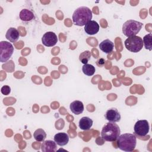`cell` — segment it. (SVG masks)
<instances>
[{"instance_id":"6da1fadb","label":"cell","mask_w":152,"mask_h":152,"mask_svg":"<svg viewBox=\"0 0 152 152\" xmlns=\"http://www.w3.org/2000/svg\"><path fill=\"white\" fill-rule=\"evenodd\" d=\"M92 18V11L87 7L77 8L72 14V21L75 26H85Z\"/></svg>"},{"instance_id":"7a4b0ae2","label":"cell","mask_w":152,"mask_h":152,"mask_svg":"<svg viewBox=\"0 0 152 152\" xmlns=\"http://www.w3.org/2000/svg\"><path fill=\"white\" fill-rule=\"evenodd\" d=\"M121 134L119 126L115 122H109L102 128V138L106 141L113 142L116 141Z\"/></svg>"},{"instance_id":"3957f363","label":"cell","mask_w":152,"mask_h":152,"mask_svg":"<svg viewBox=\"0 0 152 152\" xmlns=\"http://www.w3.org/2000/svg\"><path fill=\"white\" fill-rule=\"evenodd\" d=\"M118 147L124 151H133L137 145V138L135 135L125 133L120 135L117 139Z\"/></svg>"},{"instance_id":"277c9868","label":"cell","mask_w":152,"mask_h":152,"mask_svg":"<svg viewBox=\"0 0 152 152\" xmlns=\"http://www.w3.org/2000/svg\"><path fill=\"white\" fill-rule=\"evenodd\" d=\"M142 26V23L140 21L134 20H127L122 26V33L128 37L136 36L141 30Z\"/></svg>"},{"instance_id":"5b68a950","label":"cell","mask_w":152,"mask_h":152,"mask_svg":"<svg viewBox=\"0 0 152 152\" xmlns=\"http://www.w3.org/2000/svg\"><path fill=\"white\" fill-rule=\"evenodd\" d=\"M126 49L134 53L140 52L143 47L142 39L138 36L128 37L124 42Z\"/></svg>"},{"instance_id":"8992f818","label":"cell","mask_w":152,"mask_h":152,"mask_svg":"<svg viewBox=\"0 0 152 152\" xmlns=\"http://www.w3.org/2000/svg\"><path fill=\"white\" fill-rule=\"evenodd\" d=\"M14 52L12 45L7 41L0 42V61L5 62L11 57Z\"/></svg>"},{"instance_id":"52a82bcc","label":"cell","mask_w":152,"mask_h":152,"mask_svg":"<svg viewBox=\"0 0 152 152\" xmlns=\"http://www.w3.org/2000/svg\"><path fill=\"white\" fill-rule=\"evenodd\" d=\"M150 126L147 120H138L134 125V131L136 135L145 137L149 132Z\"/></svg>"},{"instance_id":"ba28073f","label":"cell","mask_w":152,"mask_h":152,"mask_svg":"<svg viewBox=\"0 0 152 152\" xmlns=\"http://www.w3.org/2000/svg\"><path fill=\"white\" fill-rule=\"evenodd\" d=\"M42 42L43 45L45 46L52 47L58 42V37L55 33L52 31H48L43 35Z\"/></svg>"},{"instance_id":"9c48e42d","label":"cell","mask_w":152,"mask_h":152,"mask_svg":"<svg viewBox=\"0 0 152 152\" xmlns=\"http://www.w3.org/2000/svg\"><path fill=\"white\" fill-rule=\"evenodd\" d=\"M104 118L109 122H117L120 121L121 116L120 113L116 108H110L106 111L104 114Z\"/></svg>"},{"instance_id":"30bf717a","label":"cell","mask_w":152,"mask_h":152,"mask_svg":"<svg viewBox=\"0 0 152 152\" xmlns=\"http://www.w3.org/2000/svg\"><path fill=\"white\" fill-rule=\"evenodd\" d=\"M99 28V25L96 21L90 20L84 26V31L88 35H93L98 33Z\"/></svg>"},{"instance_id":"8fae6325","label":"cell","mask_w":152,"mask_h":152,"mask_svg":"<svg viewBox=\"0 0 152 152\" xmlns=\"http://www.w3.org/2000/svg\"><path fill=\"white\" fill-rule=\"evenodd\" d=\"M53 139L57 145L64 146L66 145L69 141V135L65 132H59L55 135Z\"/></svg>"},{"instance_id":"7c38bea8","label":"cell","mask_w":152,"mask_h":152,"mask_svg":"<svg viewBox=\"0 0 152 152\" xmlns=\"http://www.w3.org/2000/svg\"><path fill=\"white\" fill-rule=\"evenodd\" d=\"M41 149L43 152H55L57 150L56 143L55 141H43L41 145Z\"/></svg>"},{"instance_id":"4fadbf2b","label":"cell","mask_w":152,"mask_h":152,"mask_svg":"<svg viewBox=\"0 0 152 152\" xmlns=\"http://www.w3.org/2000/svg\"><path fill=\"white\" fill-rule=\"evenodd\" d=\"M71 111L75 115H80L84 111L83 103L79 100H74L69 105Z\"/></svg>"},{"instance_id":"5bb4252c","label":"cell","mask_w":152,"mask_h":152,"mask_svg":"<svg viewBox=\"0 0 152 152\" xmlns=\"http://www.w3.org/2000/svg\"><path fill=\"white\" fill-rule=\"evenodd\" d=\"M100 49L105 53H110L113 50L114 44L109 39H105L99 44Z\"/></svg>"},{"instance_id":"9a60e30c","label":"cell","mask_w":152,"mask_h":152,"mask_svg":"<svg viewBox=\"0 0 152 152\" xmlns=\"http://www.w3.org/2000/svg\"><path fill=\"white\" fill-rule=\"evenodd\" d=\"M19 36L20 34L18 31L14 27H10L5 34V37L7 39L12 43L17 42L19 38Z\"/></svg>"},{"instance_id":"2e32d148","label":"cell","mask_w":152,"mask_h":152,"mask_svg":"<svg viewBox=\"0 0 152 152\" xmlns=\"http://www.w3.org/2000/svg\"><path fill=\"white\" fill-rule=\"evenodd\" d=\"M93 120L89 117L84 116L82 117L78 122V126L80 128L84 131L89 130L93 125Z\"/></svg>"},{"instance_id":"e0dca14e","label":"cell","mask_w":152,"mask_h":152,"mask_svg":"<svg viewBox=\"0 0 152 152\" xmlns=\"http://www.w3.org/2000/svg\"><path fill=\"white\" fill-rule=\"evenodd\" d=\"M20 18L24 22H28L33 20L35 16L34 13L30 10L23 9L19 14Z\"/></svg>"},{"instance_id":"ac0fdd59","label":"cell","mask_w":152,"mask_h":152,"mask_svg":"<svg viewBox=\"0 0 152 152\" xmlns=\"http://www.w3.org/2000/svg\"><path fill=\"white\" fill-rule=\"evenodd\" d=\"M46 132L42 128L36 129L33 133V137L34 139L39 142H43L46 138Z\"/></svg>"},{"instance_id":"d6986e66","label":"cell","mask_w":152,"mask_h":152,"mask_svg":"<svg viewBox=\"0 0 152 152\" xmlns=\"http://www.w3.org/2000/svg\"><path fill=\"white\" fill-rule=\"evenodd\" d=\"M96 69L95 67L91 64H84V65L82 67V71L83 72L87 75V76H91L93 75L95 72Z\"/></svg>"},{"instance_id":"ffe728a7","label":"cell","mask_w":152,"mask_h":152,"mask_svg":"<svg viewBox=\"0 0 152 152\" xmlns=\"http://www.w3.org/2000/svg\"><path fill=\"white\" fill-rule=\"evenodd\" d=\"M152 34L148 33L144 36L142 42H143V46H144L145 48L146 49H148V50H151L152 49Z\"/></svg>"},{"instance_id":"44dd1931","label":"cell","mask_w":152,"mask_h":152,"mask_svg":"<svg viewBox=\"0 0 152 152\" xmlns=\"http://www.w3.org/2000/svg\"><path fill=\"white\" fill-rule=\"evenodd\" d=\"M91 56V52L89 50H86L82 52L79 56V59L83 64H87Z\"/></svg>"},{"instance_id":"7402d4cb","label":"cell","mask_w":152,"mask_h":152,"mask_svg":"<svg viewBox=\"0 0 152 152\" xmlns=\"http://www.w3.org/2000/svg\"><path fill=\"white\" fill-rule=\"evenodd\" d=\"M1 92L4 95H8L11 92V88L10 87V86L5 85L3 87H2L1 89Z\"/></svg>"},{"instance_id":"603a6c76","label":"cell","mask_w":152,"mask_h":152,"mask_svg":"<svg viewBox=\"0 0 152 152\" xmlns=\"http://www.w3.org/2000/svg\"><path fill=\"white\" fill-rule=\"evenodd\" d=\"M98 62L100 64V65H103L104 64V62H105V61L103 59H102V58H101V59H100L99 61H98Z\"/></svg>"}]
</instances>
